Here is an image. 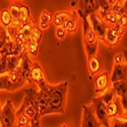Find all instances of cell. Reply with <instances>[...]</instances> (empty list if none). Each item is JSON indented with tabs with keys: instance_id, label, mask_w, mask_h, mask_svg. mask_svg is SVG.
<instances>
[{
	"instance_id": "1",
	"label": "cell",
	"mask_w": 127,
	"mask_h": 127,
	"mask_svg": "<svg viewBox=\"0 0 127 127\" xmlns=\"http://www.w3.org/2000/svg\"><path fill=\"white\" fill-rule=\"evenodd\" d=\"M67 91L68 81H63L57 86L49 84V100L44 116L48 114H63L65 112Z\"/></svg>"
},
{
	"instance_id": "2",
	"label": "cell",
	"mask_w": 127,
	"mask_h": 127,
	"mask_svg": "<svg viewBox=\"0 0 127 127\" xmlns=\"http://www.w3.org/2000/svg\"><path fill=\"white\" fill-rule=\"evenodd\" d=\"M79 17L82 19V36H83V45H84V50L87 53L88 59L97 55L98 49H99V38L97 34L95 33L93 30L88 16L84 15H79Z\"/></svg>"
},
{
	"instance_id": "3",
	"label": "cell",
	"mask_w": 127,
	"mask_h": 127,
	"mask_svg": "<svg viewBox=\"0 0 127 127\" xmlns=\"http://www.w3.org/2000/svg\"><path fill=\"white\" fill-rule=\"evenodd\" d=\"M24 93H25V98L23 100L20 107L18 108V110H16V113L26 114L32 120L41 118L37 99H36L38 91L34 87H30V88L25 89Z\"/></svg>"
},
{
	"instance_id": "4",
	"label": "cell",
	"mask_w": 127,
	"mask_h": 127,
	"mask_svg": "<svg viewBox=\"0 0 127 127\" xmlns=\"http://www.w3.org/2000/svg\"><path fill=\"white\" fill-rule=\"evenodd\" d=\"M16 110L13 107L12 100L8 99L0 110V127H14Z\"/></svg>"
},
{
	"instance_id": "5",
	"label": "cell",
	"mask_w": 127,
	"mask_h": 127,
	"mask_svg": "<svg viewBox=\"0 0 127 127\" xmlns=\"http://www.w3.org/2000/svg\"><path fill=\"white\" fill-rule=\"evenodd\" d=\"M92 107L95 115H96V117L101 123V125L105 127H110V119L107 114L106 105L103 103L100 96H97L92 99Z\"/></svg>"
},
{
	"instance_id": "6",
	"label": "cell",
	"mask_w": 127,
	"mask_h": 127,
	"mask_svg": "<svg viewBox=\"0 0 127 127\" xmlns=\"http://www.w3.org/2000/svg\"><path fill=\"white\" fill-rule=\"evenodd\" d=\"M89 22L93 28V30L95 31V33L97 34L98 38L100 41H102L105 44L106 42V33H107V25L105 24V22L103 20L102 16L100 15L99 12H94L92 14H90L88 16Z\"/></svg>"
},
{
	"instance_id": "7",
	"label": "cell",
	"mask_w": 127,
	"mask_h": 127,
	"mask_svg": "<svg viewBox=\"0 0 127 127\" xmlns=\"http://www.w3.org/2000/svg\"><path fill=\"white\" fill-rule=\"evenodd\" d=\"M32 81H33V83L36 84L40 90L46 89L47 86L49 84L47 81L45 71L38 61H33V67H32Z\"/></svg>"
},
{
	"instance_id": "8",
	"label": "cell",
	"mask_w": 127,
	"mask_h": 127,
	"mask_svg": "<svg viewBox=\"0 0 127 127\" xmlns=\"http://www.w3.org/2000/svg\"><path fill=\"white\" fill-rule=\"evenodd\" d=\"M111 72L108 70H105L100 72L95 80V94L97 96H101L104 94L110 87H111V80H110Z\"/></svg>"
},
{
	"instance_id": "9",
	"label": "cell",
	"mask_w": 127,
	"mask_h": 127,
	"mask_svg": "<svg viewBox=\"0 0 127 127\" xmlns=\"http://www.w3.org/2000/svg\"><path fill=\"white\" fill-rule=\"evenodd\" d=\"M101 123L94 113L92 105H82V120L81 127H101Z\"/></svg>"
},
{
	"instance_id": "10",
	"label": "cell",
	"mask_w": 127,
	"mask_h": 127,
	"mask_svg": "<svg viewBox=\"0 0 127 127\" xmlns=\"http://www.w3.org/2000/svg\"><path fill=\"white\" fill-rule=\"evenodd\" d=\"M106 109H107V114L110 120L113 118H121L124 116L121 100L118 96H115V98L108 105H106Z\"/></svg>"
},
{
	"instance_id": "11",
	"label": "cell",
	"mask_w": 127,
	"mask_h": 127,
	"mask_svg": "<svg viewBox=\"0 0 127 127\" xmlns=\"http://www.w3.org/2000/svg\"><path fill=\"white\" fill-rule=\"evenodd\" d=\"M79 9L77 10L78 15L89 16L94 12H98L100 10L99 0H79Z\"/></svg>"
},
{
	"instance_id": "12",
	"label": "cell",
	"mask_w": 127,
	"mask_h": 127,
	"mask_svg": "<svg viewBox=\"0 0 127 127\" xmlns=\"http://www.w3.org/2000/svg\"><path fill=\"white\" fill-rule=\"evenodd\" d=\"M32 67H33V60L28 55L27 52L23 53V59L22 64H20V70H22L23 77L25 78L26 82L30 87L34 86L33 81H32Z\"/></svg>"
},
{
	"instance_id": "13",
	"label": "cell",
	"mask_w": 127,
	"mask_h": 127,
	"mask_svg": "<svg viewBox=\"0 0 127 127\" xmlns=\"http://www.w3.org/2000/svg\"><path fill=\"white\" fill-rule=\"evenodd\" d=\"M78 26H79V15L77 11L71 10L68 18L66 19V22L64 23L62 28L67 32V34H74L78 30Z\"/></svg>"
},
{
	"instance_id": "14",
	"label": "cell",
	"mask_w": 127,
	"mask_h": 127,
	"mask_svg": "<svg viewBox=\"0 0 127 127\" xmlns=\"http://www.w3.org/2000/svg\"><path fill=\"white\" fill-rule=\"evenodd\" d=\"M111 83L118 82L122 80H127V67L124 64H114L113 70L110 75Z\"/></svg>"
},
{
	"instance_id": "15",
	"label": "cell",
	"mask_w": 127,
	"mask_h": 127,
	"mask_svg": "<svg viewBox=\"0 0 127 127\" xmlns=\"http://www.w3.org/2000/svg\"><path fill=\"white\" fill-rule=\"evenodd\" d=\"M37 103H38V107H39V112L40 116H44V112L47 109L48 106V100H49V84L47 86L46 89L44 90H40L37 93Z\"/></svg>"
},
{
	"instance_id": "16",
	"label": "cell",
	"mask_w": 127,
	"mask_h": 127,
	"mask_svg": "<svg viewBox=\"0 0 127 127\" xmlns=\"http://www.w3.org/2000/svg\"><path fill=\"white\" fill-rule=\"evenodd\" d=\"M24 52H26V50L18 45L17 43H15L14 41H12L10 39L6 45L3 47L2 50H0V53L1 54H7V55H14V56H18V55H22Z\"/></svg>"
},
{
	"instance_id": "17",
	"label": "cell",
	"mask_w": 127,
	"mask_h": 127,
	"mask_svg": "<svg viewBox=\"0 0 127 127\" xmlns=\"http://www.w3.org/2000/svg\"><path fill=\"white\" fill-rule=\"evenodd\" d=\"M122 37L123 36H121L118 32H116L114 30V28H108L107 29V33H106V42H105V44L109 48L116 47L120 43Z\"/></svg>"
},
{
	"instance_id": "18",
	"label": "cell",
	"mask_w": 127,
	"mask_h": 127,
	"mask_svg": "<svg viewBox=\"0 0 127 127\" xmlns=\"http://www.w3.org/2000/svg\"><path fill=\"white\" fill-rule=\"evenodd\" d=\"M88 67L90 75L94 76L102 69V58L99 55H95L88 59Z\"/></svg>"
},
{
	"instance_id": "19",
	"label": "cell",
	"mask_w": 127,
	"mask_h": 127,
	"mask_svg": "<svg viewBox=\"0 0 127 127\" xmlns=\"http://www.w3.org/2000/svg\"><path fill=\"white\" fill-rule=\"evenodd\" d=\"M19 87L10 79L8 73L0 75V91H7V92H14L18 90Z\"/></svg>"
},
{
	"instance_id": "20",
	"label": "cell",
	"mask_w": 127,
	"mask_h": 127,
	"mask_svg": "<svg viewBox=\"0 0 127 127\" xmlns=\"http://www.w3.org/2000/svg\"><path fill=\"white\" fill-rule=\"evenodd\" d=\"M71 10H58L54 14H53V25L55 26V28H62L64 23L66 22V19L68 18L70 14Z\"/></svg>"
},
{
	"instance_id": "21",
	"label": "cell",
	"mask_w": 127,
	"mask_h": 127,
	"mask_svg": "<svg viewBox=\"0 0 127 127\" xmlns=\"http://www.w3.org/2000/svg\"><path fill=\"white\" fill-rule=\"evenodd\" d=\"M52 23H53V14L50 11H48L47 9H44L41 12L39 17V22H38L39 27L43 31H45L51 26Z\"/></svg>"
},
{
	"instance_id": "22",
	"label": "cell",
	"mask_w": 127,
	"mask_h": 127,
	"mask_svg": "<svg viewBox=\"0 0 127 127\" xmlns=\"http://www.w3.org/2000/svg\"><path fill=\"white\" fill-rule=\"evenodd\" d=\"M13 17L8 8H4L0 11V25L4 29H8L13 25Z\"/></svg>"
},
{
	"instance_id": "23",
	"label": "cell",
	"mask_w": 127,
	"mask_h": 127,
	"mask_svg": "<svg viewBox=\"0 0 127 127\" xmlns=\"http://www.w3.org/2000/svg\"><path fill=\"white\" fill-rule=\"evenodd\" d=\"M22 59H23V54L18 56L8 55L7 56V73L19 68L20 64H22Z\"/></svg>"
},
{
	"instance_id": "24",
	"label": "cell",
	"mask_w": 127,
	"mask_h": 127,
	"mask_svg": "<svg viewBox=\"0 0 127 127\" xmlns=\"http://www.w3.org/2000/svg\"><path fill=\"white\" fill-rule=\"evenodd\" d=\"M98 12L100 13V15L102 16L103 20L105 22V24L107 25L108 28H113L116 25H118V19L111 10H109V11H105V12H100V11H98Z\"/></svg>"
},
{
	"instance_id": "25",
	"label": "cell",
	"mask_w": 127,
	"mask_h": 127,
	"mask_svg": "<svg viewBox=\"0 0 127 127\" xmlns=\"http://www.w3.org/2000/svg\"><path fill=\"white\" fill-rule=\"evenodd\" d=\"M111 87L114 90L116 96H118L119 98L127 95V80H122V81L111 83Z\"/></svg>"
},
{
	"instance_id": "26",
	"label": "cell",
	"mask_w": 127,
	"mask_h": 127,
	"mask_svg": "<svg viewBox=\"0 0 127 127\" xmlns=\"http://www.w3.org/2000/svg\"><path fill=\"white\" fill-rule=\"evenodd\" d=\"M34 20V18L31 15V10L28 5L26 4H19V22L20 23H27Z\"/></svg>"
},
{
	"instance_id": "27",
	"label": "cell",
	"mask_w": 127,
	"mask_h": 127,
	"mask_svg": "<svg viewBox=\"0 0 127 127\" xmlns=\"http://www.w3.org/2000/svg\"><path fill=\"white\" fill-rule=\"evenodd\" d=\"M31 125H32V119L29 116L22 113H16L14 127H31Z\"/></svg>"
},
{
	"instance_id": "28",
	"label": "cell",
	"mask_w": 127,
	"mask_h": 127,
	"mask_svg": "<svg viewBox=\"0 0 127 127\" xmlns=\"http://www.w3.org/2000/svg\"><path fill=\"white\" fill-rule=\"evenodd\" d=\"M43 35H44V31L42 30L38 24H35L33 31H32V35H31V41L35 42L36 44H41L42 39H43Z\"/></svg>"
},
{
	"instance_id": "29",
	"label": "cell",
	"mask_w": 127,
	"mask_h": 127,
	"mask_svg": "<svg viewBox=\"0 0 127 127\" xmlns=\"http://www.w3.org/2000/svg\"><path fill=\"white\" fill-rule=\"evenodd\" d=\"M115 96H116V94H115L114 90L112 89V87H110L104 94L101 95L100 98L102 99V101H103V103H104L105 105H108V104L115 98Z\"/></svg>"
},
{
	"instance_id": "30",
	"label": "cell",
	"mask_w": 127,
	"mask_h": 127,
	"mask_svg": "<svg viewBox=\"0 0 127 127\" xmlns=\"http://www.w3.org/2000/svg\"><path fill=\"white\" fill-rule=\"evenodd\" d=\"M27 53L29 56L36 58L39 53V44H36L35 42L30 41V43L28 44V47H27Z\"/></svg>"
},
{
	"instance_id": "31",
	"label": "cell",
	"mask_w": 127,
	"mask_h": 127,
	"mask_svg": "<svg viewBox=\"0 0 127 127\" xmlns=\"http://www.w3.org/2000/svg\"><path fill=\"white\" fill-rule=\"evenodd\" d=\"M10 40V37L7 33L6 29H4L0 25V50H2L3 47L6 45V43Z\"/></svg>"
},
{
	"instance_id": "32",
	"label": "cell",
	"mask_w": 127,
	"mask_h": 127,
	"mask_svg": "<svg viewBox=\"0 0 127 127\" xmlns=\"http://www.w3.org/2000/svg\"><path fill=\"white\" fill-rule=\"evenodd\" d=\"M110 121V127H127V117L125 116L121 118H113Z\"/></svg>"
},
{
	"instance_id": "33",
	"label": "cell",
	"mask_w": 127,
	"mask_h": 127,
	"mask_svg": "<svg viewBox=\"0 0 127 127\" xmlns=\"http://www.w3.org/2000/svg\"><path fill=\"white\" fill-rule=\"evenodd\" d=\"M125 59L122 54V52H118L114 57V64H124Z\"/></svg>"
},
{
	"instance_id": "34",
	"label": "cell",
	"mask_w": 127,
	"mask_h": 127,
	"mask_svg": "<svg viewBox=\"0 0 127 127\" xmlns=\"http://www.w3.org/2000/svg\"><path fill=\"white\" fill-rule=\"evenodd\" d=\"M67 35V32L63 28H56V37L59 40H63Z\"/></svg>"
},
{
	"instance_id": "35",
	"label": "cell",
	"mask_w": 127,
	"mask_h": 127,
	"mask_svg": "<svg viewBox=\"0 0 127 127\" xmlns=\"http://www.w3.org/2000/svg\"><path fill=\"white\" fill-rule=\"evenodd\" d=\"M120 100H121V104H122V108L124 110V116L127 117V95L121 97Z\"/></svg>"
},
{
	"instance_id": "36",
	"label": "cell",
	"mask_w": 127,
	"mask_h": 127,
	"mask_svg": "<svg viewBox=\"0 0 127 127\" xmlns=\"http://www.w3.org/2000/svg\"><path fill=\"white\" fill-rule=\"evenodd\" d=\"M107 2H108V4L111 6V8H112V6H114L115 4H117V3H123L124 4V0H107Z\"/></svg>"
},
{
	"instance_id": "37",
	"label": "cell",
	"mask_w": 127,
	"mask_h": 127,
	"mask_svg": "<svg viewBox=\"0 0 127 127\" xmlns=\"http://www.w3.org/2000/svg\"><path fill=\"white\" fill-rule=\"evenodd\" d=\"M40 119H41V118H37V119L32 120V125H31V127H41Z\"/></svg>"
},
{
	"instance_id": "38",
	"label": "cell",
	"mask_w": 127,
	"mask_h": 127,
	"mask_svg": "<svg viewBox=\"0 0 127 127\" xmlns=\"http://www.w3.org/2000/svg\"><path fill=\"white\" fill-rule=\"evenodd\" d=\"M122 54H123L124 59H125V65H126V67H127V49H124V50H123Z\"/></svg>"
},
{
	"instance_id": "39",
	"label": "cell",
	"mask_w": 127,
	"mask_h": 127,
	"mask_svg": "<svg viewBox=\"0 0 127 127\" xmlns=\"http://www.w3.org/2000/svg\"><path fill=\"white\" fill-rule=\"evenodd\" d=\"M60 127H68V126H67V125H66V124H62V125H61V126H60Z\"/></svg>"
},
{
	"instance_id": "40",
	"label": "cell",
	"mask_w": 127,
	"mask_h": 127,
	"mask_svg": "<svg viewBox=\"0 0 127 127\" xmlns=\"http://www.w3.org/2000/svg\"><path fill=\"white\" fill-rule=\"evenodd\" d=\"M1 108H2V107H1V104H0V110H1Z\"/></svg>"
},
{
	"instance_id": "41",
	"label": "cell",
	"mask_w": 127,
	"mask_h": 127,
	"mask_svg": "<svg viewBox=\"0 0 127 127\" xmlns=\"http://www.w3.org/2000/svg\"><path fill=\"white\" fill-rule=\"evenodd\" d=\"M0 59H1V53H0Z\"/></svg>"
},
{
	"instance_id": "42",
	"label": "cell",
	"mask_w": 127,
	"mask_h": 127,
	"mask_svg": "<svg viewBox=\"0 0 127 127\" xmlns=\"http://www.w3.org/2000/svg\"><path fill=\"white\" fill-rule=\"evenodd\" d=\"M124 1H125V0H124Z\"/></svg>"
}]
</instances>
